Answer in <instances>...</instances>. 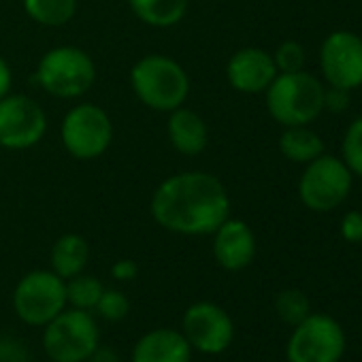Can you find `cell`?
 <instances>
[{"instance_id":"6da1fadb","label":"cell","mask_w":362,"mask_h":362,"mask_svg":"<svg viewBox=\"0 0 362 362\" xmlns=\"http://www.w3.org/2000/svg\"><path fill=\"white\" fill-rule=\"evenodd\" d=\"M230 214L224 184L209 173H179L158 186L151 199L153 220L177 235L216 233Z\"/></svg>"},{"instance_id":"7a4b0ae2","label":"cell","mask_w":362,"mask_h":362,"mask_svg":"<svg viewBox=\"0 0 362 362\" xmlns=\"http://www.w3.org/2000/svg\"><path fill=\"white\" fill-rule=\"evenodd\" d=\"M130 83L141 103L156 111H175L190 94L188 73L173 58L160 54L141 58L132 66Z\"/></svg>"},{"instance_id":"3957f363","label":"cell","mask_w":362,"mask_h":362,"mask_svg":"<svg viewBox=\"0 0 362 362\" xmlns=\"http://www.w3.org/2000/svg\"><path fill=\"white\" fill-rule=\"evenodd\" d=\"M267 107L284 126H305L324 111V86L309 73H281L267 88Z\"/></svg>"},{"instance_id":"277c9868","label":"cell","mask_w":362,"mask_h":362,"mask_svg":"<svg viewBox=\"0 0 362 362\" xmlns=\"http://www.w3.org/2000/svg\"><path fill=\"white\" fill-rule=\"evenodd\" d=\"M43 347L54 362H86L98 347V326L83 309L60 311L45 324Z\"/></svg>"},{"instance_id":"5b68a950","label":"cell","mask_w":362,"mask_h":362,"mask_svg":"<svg viewBox=\"0 0 362 362\" xmlns=\"http://www.w3.org/2000/svg\"><path fill=\"white\" fill-rule=\"evenodd\" d=\"M96 77L92 58L77 47H56L47 52L37 69L39 83L58 98L86 94Z\"/></svg>"},{"instance_id":"8992f818","label":"cell","mask_w":362,"mask_h":362,"mask_svg":"<svg viewBox=\"0 0 362 362\" xmlns=\"http://www.w3.org/2000/svg\"><path fill=\"white\" fill-rule=\"evenodd\" d=\"M66 305V284L54 271L28 273L16 288V313L30 326L49 324Z\"/></svg>"},{"instance_id":"52a82bcc","label":"cell","mask_w":362,"mask_h":362,"mask_svg":"<svg viewBox=\"0 0 362 362\" xmlns=\"http://www.w3.org/2000/svg\"><path fill=\"white\" fill-rule=\"evenodd\" d=\"M351 188V170L332 156H317L300 177L298 194L311 211H330L345 201Z\"/></svg>"},{"instance_id":"ba28073f","label":"cell","mask_w":362,"mask_h":362,"mask_svg":"<svg viewBox=\"0 0 362 362\" xmlns=\"http://www.w3.org/2000/svg\"><path fill=\"white\" fill-rule=\"evenodd\" d=\"M113 139L109 115L90 103L71 109L62 122V143L77 160H92L105 153Z\"/></svg>"},{"instance_id":"9c48e42d","label":"cell","mask_w":362,"mask_h":362,"mask_svg":"<svg viewBox=\"0 0 362 362\" xmlns=\"http://www.w3.org/2000/svg\"><path fill=\"white\" fill-rule=\"evenodd\" d=\"M345 339L341 326L328 315H307L288 343L290 362H337Z\"/></svg>"},{"instance_id":"30bf717a","label":"cell","mask_w":362,"mask_h":362,"mask_svg":"<svg viewBox=\"0 0 362 362\" xmlns=\"http://www.w3.org/2000/svg\"><path fill=\"white\" fill-rule=\"evenodd\" d=\"M47 130L43 109L28 96H5L0 100V145L26 149L37 145Z\"/></svg>"},{"instance_id":"8fae6325","label":"cell","mask_w":362,"mask_h":362,"mask_svg":"<svg viewBox=\"0 0 362 362\" xmlns=\"http://www.w3.org/2000/svg\"><path fill=\"white\" fill-rule=\"evenodd\" d=\"M320 62L330 86L343 90L362 86V39L354 33H332L322 45Z\"/></svg>"},{"instance_id":"7c38bea8","label":"cell","mask_w":362,"mask_h":362,"mask_svg":"<svg viewBox=\"0 0 362 362\" xmlns=\"http://www.w3.org/2000/svg\"><path fill=\"white\" fill-rule=\"evenodd\" d=\"M190 347L205 354L224 351L235 334L228 313L214 303H197L184 315V332Z\"/></svg>"},{"instance_id":"4fadbf2b","label":"cell","mask_w":362,"mask_h":362,"mask_svg":"<svg viewBox=\"0 0 362 362\" xmlns=\"http://www.w3.org/2000/svg\"><path fill=\"white\" fill-rule=\"evenodd\" d=\"M226 75L235 90L245 94H258L273 83V79L277 77V66L273 56H269L264 49L245 47L230 58Z\"/></svg>"},{"instance_id":"5bb4252c","label":"cell","mask_w":362,"mask_h":362,"mask_svg":"<svg viewBox=\"0 0 362 362\" xmlns=\"http://www.w3.org/2000/svg\"><path fill=\"white\" fill-rule=\"evenodd\" d=\"M214 254L220 267L228 271L245 269L256 256V239L250 226L241 220H226L216 230Z\"/></svg>"},{"instance_id":"9a60e30c","label":"cell","mask_w":362,"mask_h":362,"mask_svg":"<svg viewBox=\"0 0 362 362\" xmlns=\"http://www.w3.org/2000/svg\"><path fill=\"white\" fill-rule=\"evenodd\" d=\"M190 356L192 347L184 334L170 328H158L139 339L132 362H190Z\"/></svg>"},{"instance_id":"2e32d148","label":"cell","mask_w":362,"mask_h":362,"mask_svg":"<svg viewBox=\"0 0 362 362\" xmlns=\"http://www.w3.org/2000/svg\"><path fill=\"white\" fill-rule=\"evenodd\" d=\"M168 139L184 156H199L207 147V124L190 109H175L168 119Z\"/></svg>"},{"instance_id":"e0dca14e","label":"cell","mask_w":362,"mask_h":362,"mask_svg":"<svg viewBox=\"0 0 362 362\" xmlns=\"http://www.w3.org/2000/svg\"><path fill=\"white\" fill-rule=\"evenodd\" d=\"M88 260H90V247H88V241L79 235L60 237L52 250L54 273L62 279H71L83 273Z\"/></svg>"},{"instance_id":"ac0fdd59","label":"cell","mask_w":362,"mask_h":362,"mask_svg":"<svg viewBox=\"0 0 362 362\" xmlns=\"http://www.w3.org/2000/svg\"><path fill=\"white\" fill-rule=\"evenodd\" d=\"M190 0H128L132 13L147 26L168 28L184 20Z\"/></svg>"},{"instance_id":"d6986e66","label":"cell","mask_w":362,"mask_h":362,"mask_svg":"<svg viewBox=\"0 0 362 362\" xmlns=\"http://www.w3.org/2000/svg\"><path fill=\"white\" fill-rule=\"evenodd\" d=\"M281 153L292 162H311L324 151L322 139L305 126H288L279 139Z\"/></svg>"},{"instance_id":"ffe728a7","label":"cell","mask_w":362,"mask_h":362,"mask_svg":"<svg viewBox=\"0 0 362 362\" xmlns=\"http://www.w3.org/2000/svg\"><path fill=\"white\" fill-rule=\"evenodd\" d=\"M24 9L43 26H64L77 11V0H24Z\"/></svg>"},{"instance_id":"44dd1931","label":"cell","mask_w":362,"mask_h":362,"mask_svg":"<svg viewBox=\"0 0 362 362\" xmlns=\"http://www.w3.org/2000/svg\"><path fill=\"white\" fill-rule=\"evenodd\" d=\"M103 284L92 275H75L66 284V303H71L75 309H96V303L103 294Z\"/></svg>"},{"instance_id":"7402d4cb","label":"cell","mask_w":362,"mask_h":362,"mask_svg":"<svg viewBox=\"0 0 362 362\" xmlns=\"http://www.w3.org/2000/svg\"><path fill=\"white\" fill-rule=\"evenodd\" d=\"M277 313L286 324H300L309 315V300L298 290H286L275 300Z\"/></svg>"},{"instance_id":"603a6c76","label":"cell","mask_w":362,"mask_h":362,"mask_svg":"<svg viewBox=\"0 0 362 362\" xmlns=\"http://www.w3.org/2000/svg\"><path fill=\"white\" fill-rule=\"evenodd\" d=\"M343 162L351 173L362 177V117L347 128L343 141Z\"/></svg>"},{"instance_id":"cb8c5ba5","label":"cell","mask_w":362,"mask_h":362,"mask_svg":"<svg viewBox=\"0 0 362 362\" xmlns=\"http://www.w3.org/2000/svg\"><path fill=\"white\" fill-rule=\"evenodd\" d=\"M96 309L98 313L109 320V322H117V320H124L128 315V309H130V303L128 298L117 292V290H103L98 303H96Z\"/></svg>"},{"instance_id":"d4e9b609","label":"cell","mask_w":362,"mask_h":362,"mask_svg":"<svg viewBox=\"0 0 362 362\" xmlns=\"http://www.w3.org/2000/svg\"><path fill=\"white\" fill-rule=\"evenodd\" d=\"M275 66L281 73H296L303 71L305 64V49L296 43V41H286L279 45V49L275 52Z\"/></svg>"},{"instance_id":"484cf974","label":"cell","mask_w":362,"mask_h":362,"mask_svg":"<svg viewBox=\"0 0 362 362\" xmlns=\"http://www.w3.org/2000/svg\"><path fill=\"white\" fill-rule=\"evenodd\" d=\"M347 105H349V90L334 88V86L324 90V109L332 113H341L347 109Z\"/></svg>"},{"instance_id":"4316f807","label":"cell","mask_w":362,"mask_h":362,"mask_svg":"<svg viewBox=\"0 0 362 362\" xmlns=\"http://www.w3.org/2000/svg\"><path fill=\"white\" fill-rule=\"evenodd\" d=\"M341 233L345 237V241L349 243H360L362 241V214L360 211H349L343 218L341 224Z\"/></svg>"},{"instance_id":"83f0119b","label":"cell","mask_w":362,"mask_h":362,"mask_svg":"<svg viewBox=\"0 0 362 362\" xmlns=\"http://www.w3.org/2000/svg\"><path fill=\"white\" fill-rule=\"evenodd\" d=\"M0 362H26V349L20 343L3 341L0 343Z\"/></svg>"},{"instance_id":"f1b7e54d","label":"cell","mask_w":362,"mask_h":362,"mask_svg":"<svg viewBox=\"0 0 362 362\" xmlns=\"http://www.w3.org/2000/svg\"><path fill=\"white\" fill-rule=\"evenodd\" d=\"M111 273H113V277H115V279L128 281V279H134V277H136L139 267H136V262H134V260H119V262H115V264H113Z\"/></svg>"},{"instance_id":"f546056e","label":"cell","mask_w":362,"mask_h":362,"mask_svg":"<svg viewBox=\"0 0 362 362\" xmlns=\"http://www.w3.org/2000/svg\"><path fill=\"white\" fill-rule=\"evenodd\" d=\"M11 90V71H9V64L0 58V100H3Z\"/></svg>"},{"instance_id":"4dcf8cb0","label":"cell","mask_w":362,"mask_h":362,"mask_svg":"<svg viewBox=\"0 0 362 362\" xmlns=\"http://www.w3.org/2000/svg\"><path fill=\"white\" fill-rule=\"evenodd\" d=\"M86 362H119V358L111 347H96Z\"/></svg>"}]
</instances>
